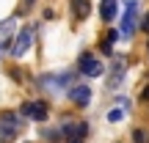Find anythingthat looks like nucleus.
Returning <instances> with one entry per match:
<instances>
[{
	"instance_id": "12",
	"label": "nucleus",
	"mask_w": 149,
	"mask_h": 143,
	"mask_svg": "<svg viewBox=\"0 0 149 143\" xmlns=\"http://www.w3.org/2000/svg\"><path fill=\"white\" fill-rule=\"evenodd\" d=\"M116 36H119V33H116V30H111L105 39H102L100 47H102V53H105V55H113V41H116Z\"/></svg>"
},
{
	"instance_id": "14",
	"label": "nucleus",
	"mask_w": 149,
	"mask_h": 143,
	"mask_svg": "<svg viewBox=\"0 0 149 143\" xmlns=\"http://www.w3.org/2000/svg\"><path fill=\"white\" fill-rule=\"evenodd\" d=\"M122 118H124V110H122V107H113V110L108 113V121H122Z\"/></svg>"
},
{
	"instance_id": "13",
	"label": "nucleus",
	"mask_w": 149,
	"mask_h": 143,
	"mask_svg": "<svg viewBox=\"0 0 149 143\" xmlns=\"http://www.w3.org/2000/svg\"><path fill=\"white\" fill-rule=\"evenodd\" d=\"M146 135H149L146 129H135V132H133V140H135V143H149Z\"/></svg>"
},
{
	"instance_id": "5",
	"label": "nucleus",
	"mask_w": 149,
	"mask_h": 143,
	"mask_svg": "<svg viewBox=\"0 0 149 143\" xmlns=\"http://www.w3.org/2000/svg\"><path fill=\"white\" fill-rule=\"evenodd\" d=\"M135 14H138V0H130L124 6V19H122V36H130L135 28Z\"/></svg>"
},
{
	"instance_id": "15",
	"label": "nucleus",
	"mask_w": 149,
	"mask_h": 143,
	"mask_svg": "<svg viewBox=\"0 0 149 143\" xmlns=\"http://www.w3.org/2000/svg\"><path fill=\"white\" fill-rule=\"evenodd\" d=\"M144 30H146V33H149V14H146V17H144Z\"/></svg>"
},
{
	"instance_id": "6",
	"label": "nucleus",
	"mask_w": 149,
	"mask_h": 143,
	"mask_svg": "<svg viewBox=\"0 0 149 143\" xmlns=\"http://www.w3.org/2000/svg\"><path fill=\"white\" fill-rule=\"evenodd\" d=\"M31 41H33V30H31V28H25V30L17 36L14 47H11V55H14V58H22V55L31 50Z\"/></svg>"
},
{
	"instance_id": "3",
	"label": "nucleus",
	"mask_w": 149,
	"mask_h": 143,
	"mask_svg": "<svg viewBox=\"0 0 149 143\" xmlns=\"http://www.w3.org/2000/svg\"><path fill=\"white\" fill-rule=\"evenodd\" d=\"M77 66H80V72H83L86 77H100V74L105 72V66L100 64V58H97V55H91V53H83V55H80Z\"/></svg>"
},
{
	"instance_id": "7",
	"label": "nucleus",
	"mask_w": 149,
	"mask_h": 143,
	"mask_svg": "<svg viewBox=\"0 0 149 143\" xmlns=\"http://www.w3.org/2000/svg\"><path fill=\"white\" fill-rule=\"evenodd\" d=\"M124 66H127V61H124L122 55H116V58H113V66H111V74H108V85H111V88H116V85L122 83Z\"/></svg>"
},
{
	"instance_id": "1",
	"label": "nucleus",
	"mask_w": 149,
	"mask_h": 143,
	"mask_svg": "<svg viewBox=\"0 0 149 143\" xmlns=\"http://www.w3.org/2000/svg\"><path fill=\"white\" fill-rule=\"evenodd\" d=\"M19 127H22V121L17 113H3L0 116V143H11L19 135Z\"/></svg>"
},
{
	"instance_id": "9",
	"label": "nucleus",
	"mask_w": 149,
	"mask_h": 143,
	"mask_svg": "<svg viewBox=\"0 0 149 143\" xmlns=\"http://www.w3.org/2000/svg\"><path fill=\"white\" fill-rule=\"evenodd\" d=\"M72 14H74V19H86L91 14V3L88 0H72Z\"/></svg>"
},
{
	"instance_id": "10",
	"label": "nucleus",
	"mask_w": 149,
	"mask_h": 143,
	"mask_svg": "<svg viewBox=\"0 0 149 143\" xmlns=\"http://www.w3.org/2000/svg\"><path fill=\"white\" fill-rule=\"evenodd\" d=\"M116 11H119L116 0H102V6H100V17H102L105 22H113V17H116Z\"/></svg>"
},
{
	"instance_id": "8",
	"label": "nucleus",
	"mask_w": 149,
	"mask_h": 143,
	"mask_svg": "<svg viewBox=\"0 0 149 143\" xmlns=\"http://www.w3.org/2000/svg\"><path fill=\"white\" fill-rule=\"evenodd\" d=\"M69 99H72L77 107H86V105L91 102V88H86V85H74V88L69 91Z\"/></svg>"
},
{
	"instance_id": "2",
	"label": "nucleus",
	"mask_w": 149,
	"mask_h": 143,
	"mask_svg": "<svg viewBox=\"0 0 149 143\" xmlns=\"http://www.w3.org/2000/svg\"><path fill=\"white\" fill-rule=\"evenodd\" d=\"M22 116L31 118V121H47L50 107H47L44 99H33V102H25V105H22Z\"/></svg>"
},
{
	"instance_id": "11",
	"label": "nucleus",
	"mask_w": 149,
	"mask_h": 143,
	"mask_svg": "<svg viewBox=\"0 0 149 143\" xmlns=\"http://www.w3.org/2000/svg\"><path fill=\"white\" fill-rule=\"evenodd\" d=\"M69 74H64V77H44L42 80V85H44V88H55V91H64V85L66 83H69Z\"/></svg>"
},
{
	"instance_id": "4",
	"label": "nucleus",
	"mask_w": 149,
	"mask_h": 143,
	"mask_svg": "<svg viewBox=\"0 0 149 143\" xmlns=\"http://www.w3.org/2000/svg\"><path fill=\"white\" fill-rule=\"evenodd\" d=\"M86 135H88V124L86 121H69L64 127L66 143H86Z\"/></svg>"
}]
</instances>
